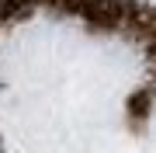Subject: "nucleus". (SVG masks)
Instances as JSON below:
<instances>
[]
</instances>
